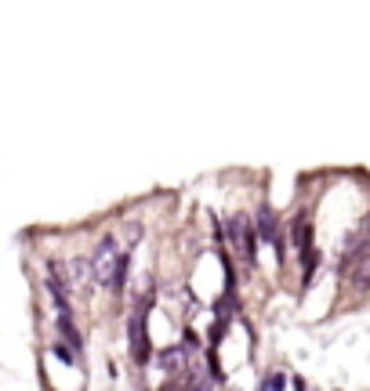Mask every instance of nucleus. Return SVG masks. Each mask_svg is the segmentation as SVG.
Returning a JSON list of instances; mask_svg holds the SVG:
<instances>
[{
  "instance_id": "f257e3e1",
  "label": "nucleus",
  "mask_w": 370,
  "mask_h": 391,
  "mask_svg": "<svg viewBox=\"0 0 370 391\" xmlns=\"http://www.w3.org/2000/svg\"><path fill=\"white\" fill-rule=\"evenodd\" d=\"M152 301H157V286H149L142 297L135 301V308H131V319H127V344H131V359L138 366H146L152 359V344H149V308H152Z\"/></svg>"
},
{
  "instance_id": "f03ea898",
  "label": "nucleus",
  "mask_w": 370,
  "mask_h": 391,
  "mask_svg": "<svg viewBox=\"0 0 370 391\" xmlns=\"http://www.w3.org/2000/svg\"><path fill=\"white\" fill-rule=\"evenodd\" d=\"M225 239H229V247H233L236 254L251 264V268L258 264V236H254V225L244 218V214L225 218Z\"/></svg>"
},
{
  "instance_id": "7ed1b4c3",
  "label": "nucleus",
  "mask_w": 370,
  "mask_h": 391,
  "mask_svg": "<svg viewBox=\"0 0 370 391\" xmlns=\"http://www.w3.org/2000/svg\"><path fill=\"white\" fill-rule=\"evenodd\" d=\"M47 294H51V301H55V315H73V305H69V275H66V264L62 261H55L51 257L47 261Z\"/></svg>"
},
{
  "instance_id": "20e7f679",
  "label": "nucleus",
  "mask_w": 370,
  "mask_h": 391,
  "mask_svg": "<svg viewBox=\"0 0 370 391\" xmlns=\"http://www.w3.org/2000/svg\"><path fill=\"white\" fill-rule=\"evenodd\" d=\"M117 254H120V247H117V239H113V236H106V239H102V243L91 250L87 264H91V279H95V286H106V283H109L113 264H117Z\"/></svg>"
},
{
  "instance_id": "39448f33",
  "label": "nucleus",
  "mask_w": 370,
  "mask_h": 391,
  "mask_svg": "<svg viewBox=\"0 0 370 391\" xmlns=\"http://www.w3.org/2000/svg\"><path fill=\"white\" fill-rule=\"evenodd\" d=\"M367 254H370V218L363 221V229H360V232H352V236L345 239V250H341V261H338L341 275L352 272V268H356V264H360Z\"/></svg>"
},
{
  "instance_id": "423d86ee",
  "label": "nucleus",
  "mask_w": 370,
  "mask_h": 391,
  "mask_svg": "<svg viewBox=\"0 0 370 391\" xmlns=\"http://www.w3.org/2000/svg\"><path fill=\"white\" fill-rule=\"evenodd\" d=\"M189 359H193V351H189L185 344H167V348L157 351V366H160L167 377H182L189 366H193Z\"/></svg>"
},
{
  "instance_id": "0eeeda50",
  "label": "nucleus",
  "mask_w": 370,
  "mask_h": 391,
  "mask_svg": "<svg viewBox=\"0 0 370 391\" xmlns=\"http://www.w3.org/2000/svg\"><path fill=\"white\" fill-rule=\"evenodd\" d=\"M251 225H254V236H258L262 243H276V239H279V221H276V214H273L269 203L258 207V214H254Z\"/></svg>"
},
{
  "instance_id": "6e6552de",
  "label": "nucleus",
  "mask_w": 370,
  "mask_h": 391,
  "mask_svg": "<svg viewBox=\"0 0 370 391\" xmlns=\"http://www.w3.org/2000/svg\"><path fill=\"white\" fill-rule=\"evenodd\" d=\"M55 323H58V337H62V344H66L73 355H80V351H84V337H80V330H76L73 315H55Z\"/></svg>"
},
{
  "instance_id": "1a4fd4ad",
  "label": "nucleus",
  "mask_w": 370,
  "mask_h": 391,
  "mask_svg": "<svg viewBox=\"0 0 370 391\" xmlns=\"http://www.w3.org/2000/svg\"><path fill=\"white\" fill-rule=\"evenodd\" d=\"M290 243L298 247V254L312 247V221H309V214H298V218L290 221Z\"/></svg>"
},
{
  "instance_id": "9d476101",
  "label": "nucleus",
  "mask_w": 370,
  "mask_h": 391,
  "mask_svg": "<svg viewBox=\"0 0 370 391\" xmlns=\"http://www.w3.org/2000/svg\"><path fill=\"white\" fill-rule=\"evenodd\" d=\"M127 268H131V250H120L117 254V264H113V275H109V290L113 294H124V286H127Z\"/></svg>"
},
{
  "instance_id": "9b49d317",
  "label": "nucleus",
  "mask_w": 370,
  "mask_h": 391,
  "mask_svg": "<svg viewBox=\"0 0 370 391\" xmlns=\"http://www.w3.org/2000/svg\"><path fill=\"white\" fill-rule=\"evenodd\" d=\"M69 268H73V279H69V283L80 286L84 294H91V290H95V279H91V264H87V257H76Z\"/></svg>"
},
{
  "instance_id": "f8f14e48",
  "label": "nucleus",
  "mask_w": 370,
  "mask_h": 391,
  "mask_svg": "<svg viewBox=\"0 0 370 391\" xmlns=\"http://www.w3.org/2000/svg\"><path fill=\"white\" fill-rule=\"evenodd\" d=\"M316 264H320V250H316V247H309V250H301V286H312Z\"/></svg>"
},
{
  "instance_id": "ddd939ff",
  "label": "nucleus",
  "mask_w": 370,
  "mask_h": 391,
  "mask_svg": "<svg viewBox=\"0 0 370 391\" xmlns=\"http://www.w3.org/2000/svg\"><path fill=\"white\" fill-rule=\"evenodd\" d=\"M51 355H55V359H62L66 366H76V355H73V351H69L66 344H62V340H55V344H51Z\"/></svg>"
},
{
  "instance_id": "4468645a",
  "label": "nucleus",
  "mask_w": 370,
  "mask_h": 391,
  "mask_svg": "<svg viewBox=\"0 0 370 391\" xmlns=\"http://www.w3.org/2000/svg\"><path fill=\"white\" fill-rule=\"evenodd\" d=\"M265 381H269V391H287V377L284 373H265Z\"/></svg>"
},
{
  "instance_id": "2eb2a0df",
  "label": "nucleus",
  "mask_w": 370,
  "mask_h": 391,
  "mask_svg": "<svg viewBox=\"0 0 370 391\" xmlns=\"http://www.w3.org/2000/svg\"><path fill=\"white\" fill-rule=\"evenodd\" d=\"M160 391H189V381L185 377H167V384H163Z\"/></svg>"
},
{
  "instance_id": "dca6fc26",
  "label": "nucleus",
  "mask_w": 370,
  "mask_h": 391,
  "mask_svg": "<svg viewBox=\"0 0 370 391\" xmlns=\"http://www.w3.org/2000/svg\"><path fill=\"white\" fill-rule=\"evenodd\" d=\"M290 384H294V391H305V377H294Z\"/></svg>"
},
{
  "instance_id": "f3484780",
  "label": "nucleus",
  "mask_w": 370,
  "mask_h": 391,
  "mask_svg": "<svg viewBox=\"0 0 370 391\" xmlns=\"http://www.w3.org/2000/svg\"><path fill=\"white\" fill-rule=\"evenodd\" d=\"M258 391H269V381H265V377H262V384H258Z\"/></svg>"
}]
</instances>
